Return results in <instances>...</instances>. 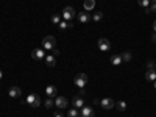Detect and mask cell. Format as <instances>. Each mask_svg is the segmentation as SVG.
<instances>
[{
  "mask_svg": "<svg viewBox=\"0 0 156 117\" xmlns=\"http://www.w3.org/2000/svg\"><path fill=\"white\" fill-rule=\"evenodd\" d=\"M53 117H64V114H62L61 111H56V112L53 114Z\"/></svg>",
  "mask_w": 156,
  "mask_h": 117,
  "instance_id": "obj_27",
  "label": "cell"
},
{
  "mask_svg": "<svg viewBox=\"0 0 156 117\" xmlns=\"http://www.w3.org/2000/svg\"><path fill=\"white\" fill-rule=\"evenodd\" d=\"M44 59H45V64H47L48 67H55L56 66V59H55L53 55H47Z\"/></svg>",
  "mask_w": 156,
  "mask_h": 117,
  "instance_id": "obj_14",
  "label": "cell"
},
{
  "mask_svg": "<svg viewBox=\"0 0 156 117\" xmlns=\"http://www.w3.org/2000/svg\"><path fill=\"white\" fill-rule=\"evenodd\" d=\"M45 95H47L48 98L56 97V87H55V86H47V87H45Z\"/></svg>",
  "mask_w": 156,
  "mask_h": 117,
  "instance_id": "obj_13",
  "label": "cell"
},
{
  "mask_svg": "<svg viewBox=\"0 0 156 117\" xmlns=\"http://www.w3.org/2000/svg\"><path fill=\"white\" fill-rule=\"evenodd\" d=\"M154 69H156V64H154Z\"/></svg>",
  "mask_w": 156,
  "mask_h": 117,
  "instance_id": "obj_35",
  "label": "cell"
},
{
  "mask_svg": "<svg viewBox=\"0 0 156 117\" xmlns=\"http://www.w3.org/2000/svg\"><path fill=\"white\" fill-rule=\"evenodd\" d=\"M150 11H153V12H156V3H153V5L150 6Z\"/></svg>",
  "mask_w": 156,
  "mask_h": 117,
  "instance_id": "obj_28",
  "label": "cell"
},
{
  "mask_svg": "<svg viewBox=\"0 0 156 117\" xmlns=\"http://www.w3.org/2000/svg\"><path fill=\"white\" fill-rule=\"evenodd\" d=\"M100 105H101L103 109H112V108L115 106V101H114L112 98H103V100L100 101Z\"/></svg>",
  "mask_w": 156,
  "mask_h": 117,
  "instance_id": "obj_7",
  "label": "cell"
},
{
  "mask_svg": "<svg viewBox=\"0 0 156 117\" xmlns=\"http://www.w3.org/2000/svg\"><path fill=\"white\" fill-rule=\"evenodd\" d=\"M153 31H154V33H156V20H154V22H153Z\"/></svg>",
  "mask_w": 156,
  "mask_h": 117,
  "instance_id": "obj_30",
  "label": "cell"
},
{
  "mask_svg": "<svg viewBox=\"0 0 156 117\" xmlns=\"http://www.w3.org/2000/svg\"><path fill=\"white\" fill-rule=\"evenodd\" d=\"M67 105H69V101L66 100V97H56L55 98V106L58 109H66Z\"/></svg>",
  "mask_w": 156,
  "mask_h": 117,
  "instance_id": "obj_5",
  "label": "cell"
},
{
  "mask_svg": "<svg viewBox=\"0 0 156 117\" xmlns=\"http://www.w3.org/2000/svg\"><path fill=\"white\" fill-rule=\"evenodd\" d=\"M137 3L142 6V8H150V0H137Z\"/></svg>",
  "mask_w": 156,
  "mask_h": 117,
  "instance_id": "obj_23",
  "label": "cell"
},
{
  "mask_svg": "<svg viewBox=\"0 0 156 117\" xmlns=\"http://www.w3.org/2000/svg\"><path fill=\"white\" fill-rule=\"evenodd\" d=\"M8 95H9L11 98H19V97L22 95V90H20L19 87H16V86H12V87H9V90H8Z\"/></svg>",
  "mask_w": 156,
  "mask_h": 117,
  "instance_id": "obj_9",
  "label": "cell"
},
{
  "mask_svg": "<svg viewBox=\"0 0 156 117\" xmlns=\"http://www.w3.org/2000/svg\"><path fill=\"white\" fill-rule=\"evenodd\" d=\"M145 80H147V81H154V80H156V72H154V69L145 72Z\"/></svg>",
  "mask_w": 156,
  "mask_h": 117,
  "instance_id": "obj_16",
  "label": "cell"
},
{
  "mask_svg": "<svg viewBox=\"0 0 156 117\" xmlns=\"http://www.w3.org/2000/svg\"><path fill=\"white\" fill-rule=\"evenodd\" d=\"M115 108H117V109H119V111L122 112V111H125V109L128 108V105H126V101L120 100V101H117V103H115Z\"/></svg>",
  "mask_w": 156,
  "mask_h": 117,
  "instance_id": "obj_17",
  "label": "cell"
},
{
  "mask_svg": "<svg viewBox=\"0 0 156 117\" xmlns=\"http://www.w3.org/2000/svg\"><path fill=\"white\" fill-rule=\"evenodd\" d=\"M73 83L80 87V89H83V87L87 84V75L83 73V72H81V73H76L75 78H73Z\"/></svg>",
  "mask_w": 156,
  "mask_h": 117,
  "instance_id": "obj_1",
  "label": "cell"
},
{
  "mask_svg": "<svg viewBox=\"0 0 156 117\" xmlns=\"http://www.w3.org/2000/svg\"><path fill=\"white\" fill-rule=\"evenodd\" d=\"M31 56H33V59H44L45 58V53H44L42 48H34L31 51Z\"/></svg>",
  "mask_w": 156,
  "mask_h": 117,
  "instance_id": "obj_10",
  "label": "cell"
},
{
  "mask_svg": "<svg viewBox=\"0 0 156 117\" xmlns=\"http://www.w3.org/2000/svg\"><path fill=\"white\" fill-rule=\"evenodd\" d=\"M61 16H62L64 20H72L75 17V9L72 6H66V8L62 9V14Z\"/></svg>",
  "mask_w": 156,
  "mask_h": 117,
  "instance_id": "obj_4",
  "label": "cell"
},
{
  "mask_svg": "<svg viewBox=\"0 0 156 117\" xmlns=\"http://www.w3.org/2000/svg\"><path fill=\"white\" fill-rule=\"evenodd\" d=\"M151 2H153V3H156V0H151Z\"/></svg>",
  "mask_w": 156,
  "mask_h": 117,
  "instance_id": "obj_34",
  "label": "cell"
},
{
  "mask_svg": "<svg viewBox=\"0 0 156 117\" xmlns=\"http://www.w3.org/2000/svg\"><path fill=\"white\" fill-rule=\"evenodd\" d=\"M122 56V61H131V53H129V51H123V53L120 55Z\"/></svg>",
  "mask_w": 156,
  "mask_h": 117,
  "instance_id": "obj_22",
  "label": "cell"
},
{
  "mask_svg": "<svg viewBox=\"0 0 156 117\" xmlns=\"http://www.w3.org/2000/svg\"><path fill=\"white\" fill-rule=\"evenodd\" d=\"M55 45H56L55 36H45V37L42 39V47H44L45 50H53Z\"/></svg>",
  "mask_w": 156,
  "mask_h": 117,
  "instance_id": "obj_2",
  "label": "cell"
},
{
  "mask_svg": "<svg viewBox=\"0 0 156 117\" xmlns=\"http://www.w3.org/2000/svg\"><path fill=\"white\" fill-rule=\"evenodd\" d=\"M101 19H103V12L97 11V12H94V14H92V20L94 22H100Z\"/></svg>",
  "mask_w": 156,
  "mask_h": 117,
  "instance_id": "obj_21",
  "label": "cell"
},
{
  "mask_svg": "<svg viewBox=\"0 0 156 117\" xmlns=\"http://www.w3.org/2000/svg\"><path fill=\"white\" fill-rule=\"evenodd\" d=\"M80 111H81V117H94V109L89 106H83Z\"/></svg>",
  "mask_w": 156,
  "mask_h": 117,
  "instance_id": "obj_12",
  "label": "cell"
},
{
  "mask_svg": "<svg viewBox=\"0 0 156 117\" xmlns=\"http://www.w3.org/2000/svg\"><path fill=\"white\" fill-rule=\"evenodd\" d=\"M61 17H62V16H59V14H53V16H51V22H53L55 25H59Z\"/></svg>",
  "mask_w": 156,
  "mask_h": 117,
  "instance_id": "obj_24",
  "label": "cell"
},
{
  "mask_svg": "<svg viewBox=\"0 0 156 117\" xmlns=\"http://www.w3.org/2000/svg\"><path fill=\"white\" fill-rule=\"evenodd\" d=\"M72 106H73L75 109H81V108L84 106V100H83L81 97H78V95L73 97V98H72Z\"/></svg>",
  "mask_w": 156,
  "mask_h": 117,
  "instance_id": "obj_8",
  "label": "cell"
},
{
  "mask_svg": "<svg viewBox=\"0 0 156 117\" xmlns=\"http://www.w3.org/2000/svg\"><path fill=\"white\" fill-rule=\"evenodd\" d=\"M27 103L31 108H39L41 106V97H39L37 94H30L27 97Z\"/></svg>",
  "mask_w": 156,
  "mask_h": 117,
  "instance_id": "obj_3",
  "label": "cell"
},
{
  "mask_svg": "<svg viewBox=\"0 0 156 117\" xmlns=\"http://www.w3.org/2000/svg\"><path fill=\"white\" fill-rule=\"evenodd\" d=\"M153 83H154V87H156V80H154V81H153Z\"/></svg>",
  "mask_w": 156,
  "mask_h": 117,
  "instance_id": "obj_33",
  "label": "cell"
},
{
  "mask_svg": "<svg viewBox=\"0 0 156 117\" xmlns=\"http://www.w3.org/2000/svg\"><path fill=\"white\" fill-rule=\"evenodd\" d=\"M72 22L70 20H64V22H59V30H66V28H70L72 27Z\"/></svg>",
  "mask_w": 156,
  "mask_h": 117,
  "instance_id": "obj_19",
  "label": "cell"
},
{
  "mask_svg": "<svg viewBox=\"0 0 156 117\" xmlns=\"http://www.w3.org/2000/svg\"><path fill=\"white\" fill-rule=\"evenodd\" d=\"M120 62H122V56H120V55H114V56H111V64H112V66H119Z\"/></svg>",
  "mask_w": 156,
  "mask_h": 117,
  "instance_id": "obj_18",
  "label": "cell"
},
{
  "mask_svg": "<svg viewBox=\"0 0 156 117\" xmlns=\"http://www.w3.org/2000/svg\"><path fill=\"white\" fill-rule=\"evenodd\" d=\"M53 105H55V100H53V98H48V97H47V100L44 101V106H45L47 109H50V108H53Z\"/></svg>",
  "mask_w": 156,
  "mask_h": 117,
  "instance_id": "obj_20",
  "label": "cell"
},
{
  "mask_svg": "<svg viewBox=\"0 0 156 117\" xmlns=\"http://www.w3.org/2000/svg\"><path fill=\"white\" fill-rule=\"evenodd\" d=\"M83 6H84V9H86V11L94 9V8H95V0H84Z\"/></svg>",
  "mask_w": 156,
  "mask_h": 117,
  "instance_id": "obj_15",
  "label": "cell"
},
{
  "mask_svg": "<svg viewBox=\"0 0 156 117\" xmlns=\"http://www.w3.org/2000/svg\"><path fill=\"white\" fill-rule=\"evenodd\" d=\"M67 117H78V109H75V108L69 109L67 111Z\"/></svg>",
  "mask_w": 156,
  "mask_h": 117,
  "instance_id": "obj_25",
  "label": "cell"
},
{
  "mask_svg": "<svg viewBox=\"0 0 156 117\" xmlns=\"http://www.w3.org/2000/svg\"><path fill=\"white\" fill-rule=\"evenodd\" d=\"M151 39H153V42H156V33H154V34L151 36Z\"/></svg>",
  "mask_w": 156,
  "mask_h": 117,
  "instance_id": "obj_31",
  "label": "cell"
},
{
  "mask_svg": "<svg viewBox=\"0 0 156 117\" xmlns=\"http://www.w3.org/2000/svg\"><path fill=\"white\" fill-rule=\"evenodd\" d=\"M90 14H87V11H83V12H78V20H80L81 23H87L90 22Z\"/></svg>",
  "mask_w": 156,
  "mask_h": 117,
  "instance_id": "obj_11",
  "label": "cell"
},
{
  "mask_svg": "<svg viewBox=\"0 0 156 117\" xmlns=\"http://www.w3.org/2000/svg\"><path fill=\"white\" fill-rule=\"evenodd\" d=\"M147 67H148V70L154 69V62H153V61H148V62H147Z\"/></svg>",
  "mask_w": 156,
  "mask_h": 117,
  "instance_id": "obj_26",
  "label": "cell"
},
{
  "mask_svg": "<svg viewBox=\"0 0 156 117\" xmlns=\"http://www.w3.org/2000/svg\"><path fill=\"white\" fill-rule=\"evenodd\" d=\"M98 48H100L101 51H108V50L111 48V42L108 41L106 37H100V39H98Z\"/></svg>",
  "mask_w": 156,
  "mask_h": 117,
  "instance_id": "obj_6",
  "label": "cell"
},
{
  "mask_svg": "<svg viewBox=\"0 0 156 117\" xmlns=\"http://www.w3.org/2000/svg\"><path fill=\"white\" fill-rule=\"evenodd\" d=\"M2 78H3V72H2V70H0V80H2Z\"/></svg>",
  "mask_w": 156,
  "mask_h": 117,
  "instance_id": "obj_32",
  "label": "cell"
},
{
  "mask_svg": "<svg viewBox=\"0 0 156 117\" xmlns=\"http://www.w3.org/2000/svg\"><path fill=\"white\" fill-rule=\"evenodd\" d=\"M58 55H59V51L56 48H53V56H58Z\"/></svg>",
  "mask_w": 156,
  "mask_h": 117,
  "instance_id": "obj_29",
  "label": "cell"
}]
</instances>
